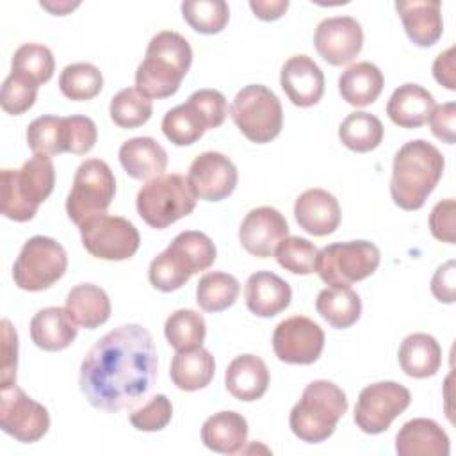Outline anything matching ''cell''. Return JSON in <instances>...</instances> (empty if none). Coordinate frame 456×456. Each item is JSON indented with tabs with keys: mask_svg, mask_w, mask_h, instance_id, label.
Wrapping results in <instances>:
<instances>
[{
	"mask_svg": "<svg viewBox=\"0 0 456 456\" xmlns=\"http://www.w3.org/2000/svg\"><path fill=\"white\" fill-rule=\"evenodd\" d=\"M273 349L285 363L310 365L324 349V331L310 317L292 315L274 328Z\"/></svg>",
	"mask_w": 456,
	"mask_h": 456,
	"instance_id": "cell-15",
	"label": "cell"
},
{
	"mask_svg": "<svg viewBox=\"0 0 456 456\" xmlns=\"http://www.w3.org/2000/svg\"><path fill=\"white\" fill-rule=\"evenodd\" d=\"M246 306L258 317H274L283 312L292 299L290 285L271 271L253 273L244 287Z\"/></svg>",
	"mask_w": 456,
	"mask_h": 456,
	"instance_id": "cell-21",
	"label": "cell"
},
{
	"mask_svg": "<svg viewBox=\"0 0 456 456\" xmlns=\"http://www.w3.org/2000/svg\"><path fill=\"white\" fill-rule=\"evenodd\" d=\"M294 217L306 233L324 237L340 224V205L337 198L324 189H308L294 203Z\"/></svg>",
	"mask_w": 456,
	"mask_h": 456,
	"instance_id": "cell-20",
	"label": "cell"
},
{
	"mask_svg": "<svg viewBox=\"0 0 456 456\" xmlns=\"http://www.w3.org/2000/svg\"><path fill=\"white\" fill-rule=\"evenodd\" d=\"M64 118L39 116L27 126V144L34 153L57 155L62 151Z\"/></svg>",
	"mask_w": 456,
	"mask_h": 456,
	"instance_id": "cell-43",
	"label": "cell"
},
{
	"mask_svg": "<svg viewBox=\"0 0 456 456\" xmlns=\"http://www.w3.org/2000/svg\"><path fill=\"white\" fill-rule=\"evenodd\" d=\"M191 62L192 48L189 41L178 32L162 30L150 39L144 59L137 66L135 89L150 100L173 96L180 89Z\"/></svg>",
	"mask_w": 456,
	"mask_h": 456,
	"instance_id": "cell-3",
	"label": "cell"
},
{
	"mask_svg": "<svg viewBox=\"0 0 456 456\" xmlns=\"http://www.w3.org/2000/svg\"><path fill=\"white\" fill-rule=\"evenodd\" d=\"M0 428L18 442L34 444L50 428L48 410L20 387L0 388Z\"/></svg>",
	"mask_w": 456,
	"mask_h": 456,
	"instance_id": "cell-14",
	"label": "cell"
},
{
	"mask_svg": "<svg viewBox=\"0 0 456 456\" xmlns=\"http://www.w3.org/2000/svg\"><path fill=\"white\" fill-rule=\"evenodd\" d=\"M431 292L440 303H454V260L436 269L431 280Z\"/></svg>",
	"mask_w": 456,
	"mask_h": 456,
	"instance_id": "cell-51",
	"label": "cell"
},
{
	"mask_svg": "<svg viewBox=\"0 0 456 456\" xmlns=\"http://www.w3.org/2000/svg\"><path fill=\"white\" fill-rule=\"evenodd\" d=\"M429 230L435 239L454 244V200L438 201L429 216Z\"/></svg>",
	"mask_w": 456,
	"mask_h": 456,
	"instance_id": "cell-49",
	"label": "cell"
},
{
	"mask_svg": "<svg viewBox=\"0 0 456 456\" xmlns=\"http://www.w3.org/2000/svg\"><path fill=\"white\" fill-rule=\"evenodd\" d=\"M406 36L420 48L433 46L444 32L442 4L436 0L395 2Z\"/></svg>",
	"mask_w": 456,
	"mask_h": 456,
	"instance_id": "cell-23",
	"label": "cell"
},
{
	"mask_svg": "<svg viewBox=\"0 0 456 456\" xmlns=\"http://www.w3.org/2000/svg\"><path fill=\"white\" fill-rule=\"evenodd\" d=\"M189 185L196 198L205 201H221L237 187L235 164L219 151H203L189 166Z\"/></svg>",
	"mask_w": 456,
	"mask_h": 456,
	"instance_id": "cell-16",
	"label": "cell"
},
{
	"mask_svg": "<svg viewBox=\"0 0 456 456\" xmlns=\"http://www.w3.org/2000/svg\"><path fill=\"white\" fill-rule=\"evenodd\" d=\"M226 390L239 401H256L269 387V369L265 362L255 354L235 356L224 374Z\"/></svg>",
	"mask_w": 456,
	"mask_h": 456,
	"instance_id": "cell-25",
	"label": "cell"
},
{
	"mask_svg": "<svg viewBox=\"0 0 456 456\" xmlns=\"http://www.w3.org/2000/svg\"><path fill=\"white\" fill-rule=\"evenodd\" d=\"M182 16L200 34H219L230 20V7L224 0L183 2Z\"/></svg>",
	"mask_w": 456,
	"mask_h": 456,
	"instance_id": "cell-41",
	"label": "cell"
},
{
	"mask_svg": "<svg viewBox=\"0 0 456 456\" xmlns=\"http://www.w3.org/2000/svg\"><path fill=\"white\" fill-rule=\"evenodd\" d=\"M411 403L406 387L395 381H378L367 385L354 406V424L367 435H379L390 428Z\"/></svg>",
	"mask_w": 456,
	"mask_h": 456,
	"instance_id": "cell-13",
	"label": "cell"
},
{
	"mask_svg": "<svg viewBox=\"0 0 456 456\" xmlns=\"http://www.w3.org/2000/svg\"><path fill=\"white\" fill-rule=\"evenodd\" d=\"M248 420L232 410L210 415L201 426V442L214 452L235 454L248 442Z\"/></svg>",
	"mask_w": 456,
	"mask_h": 456,
	"instance_id": "cell-27",
	"label": "cell"
},
{
	"mask_svg": "<svg viewBox=\"0 0 456 456\" xmlns=\"http://www.w3.org/2000/svg\"><path fill=\"white\" fill-rule=\"evenodd\" d=\"M116 194V178L105 160L86 159L75 171L73 185L66 200L68 217L75 224L105 214Z\"/></svg>",
	"mask_w": 456,
	"mask_h": 456,
	"instance_id": "cell-11",
	"label": "cell"
},
{
	"mask_svg": "<svg viewBox=\"0 0 456 456\" xmlns=\"http://www.w3.org/2000/svg\"><path fill=\"white\" fill-rule=\"evenodd\" d=\"M207 126L200 114L185 102L173 107L162 118V132L175 146H189L200 141Z\"/></svg>",
	"mask_w": 456,
	"mask_h": 456,
	"instance_id": "cell-40",
	"label": "cell"
},
{
	"mask_svg": "<svg viewBox=\"0 0 456 456\" xmlns=\"http://www.w3.org/2000/svg\"><path fill=\"white\" fill-rule=\"evenodd\" d=\"M55 167L50 155L34 153L20 169H2V214L7 219L30 221L52 194Z\"/></svg>",
	"mask_w": 456,
	"mask_h": 456,
	"instance_id": "cell-5",
	"label": "cell"
},
{
	"mask_svg": "<svg viewBox=\"0 0 456 456\" xmlns=\"http://www.w3.org/2000/svg\"><path fill=\"white\" fill-rule=\"evenodd\" d=\"M82 246L96 258L119 262L135 255L141 244L137 228L125 217L98 214L78 224Z\"/></svg>",
	"mask_w": 456,
	"mask_h": 456,
	"instance_id": "cell-12",
	"label": "cell"
},
{
	"mask_svg": "<svg viewBox=\"0 0 456 456\" xmlns=\"http://www.w3.org/2000/svg\"><path fill=\"white\" fill-rule=\"evenodd\" d=\"M381 262V253L369 240L333 242L317 253L315 273L330 287H349L370 276Z\"/></svg>",
	"mask_w": 456,
	"mask_h": 456,
	"instance_id": "cell-9",
	"label": "cell"
},
{
	"mask_svg": "<svg viewBox=\"0 0 456 456\" xmlns=\"http://www.w3.org/2000/svg\"><path fill=\"white\" fill-rule=\"evenodd\" d=\"M399 365L410 378L435 376L442 365V347L428 333H411L399 346Z\"/></svg>",
	"mask_w": 456,
	"mask_h": 456,
	"instance_id": "cell-31",
	"label": "cell"
},
{
	"mask_svg": "<svg viewBox=\"0 0 456 456\" xmlns=\"http://www.w3.org/2000/svg\"><path fill=\"white\" fill-rule=\"evenodd\" d=\"M433 77L444 87H447L451 91L456 89V82H454V46L447 48L445 52H442L435 59V62H433Z\"/></svg>",
	"mask_w": 456,
	"mask_h": 456,
	"instance_id": "cell-52",
	"label": "cell"
},
{
	"mask_svg": "<svg viewBox=\"0 0 456 456\" xmlns=\"http://www.w3.org/2000/svg\"><path fill=\"white\" fill-rule=\"evenodd\" d=\"M53 69L55 61L52 50L39 43H25L18 46L11 59V71L25 77L37 87L52 78Z\"/></svg>",
	"mask_w": 456,
	"mask_h": 456,
	"instance_id": "cell-37",
	"label": "cell"
},
{
	"mask_svg": "<svg viewBox=\"0 0 456 456\" xmlns=\"http://www.w3.org/2000/svg\"><path fill=\"white\" fill-rule=\"evenodd\" d=\"M317 314L333 328L346 330L362 315V299L351 287H326L315 299Z\"/></svg>",
	"mask_w": 456,
	"mask_h": 456,
	"instance_id": "cell-33",
	"label": "cell"
},
{
	"mask_svg": "<svg viewBox=\"0 0 456 456\" xmlns=\"http://www.w3.org/2000/svg\"><path fill=\"white\" fill-rule=\"evenodd\" d=\"M383 86L381 69L369 61L351 64L338 77V93L353 107H365L376 102Z\"/></svg>",
	"mask_w": 456,
	"mask_h": 456,
	"instance_id": "cell-29",
	"label": "cell"
},
{
	"mask_svg": "<svg viewBox=\"0 0 456 456\" xmlns=\"http://www.w3.org/2000/svg\"><path fill=\"white\" fill-rule=\"evenodd\" d=\"M346 411L344 390L328 379H315L305 387L301 399L292 406L289 426L299 440L319 444L335 433Z\"/></svg>",
	"mask_w": 456,
	"mask_h": 456,
	"instance_id": "cell-6",
	"label": "cell"
},
{
	"mask_svg": "<svg viewBox=\"0 0 456 456\" xmlns=\"http://www.w3.org/2000/svg\"><path fill=\"white\" fill-rule=\"evenodd\" d=\"M37 98V86L18 73H9L2 84L0 105L7 114L20 116L27 112Z\"/></svg>",
	"mask_w": 456,
	"mask_h": 456,
	"instance_id": "cell-44",
	"label": "cell"
},
{
	"mask_svg": "<svg viewBox=\"0 0 456 456\" xmlns=\"http://www.w3.org/2000/svg\"><path fill=\"white\" fill-rule=\"evenodd\" d=\"M171 401L164 394H155L142 406L132 410L128 419L137 431H160L171 422Z\"/></svg>",
	"mask_w": 456,
	"mask_h": 456,
	"instance_id": "cell-46",
	"label": "cell"
},
{
	"mask_svg": "<svg viewBox=\"0 0 456 456\" xmlns=\"http://www.w3.org/2000/svg\"><path fill=\"white\" fill-rule=\"evenodd\" d=\"M444 155L424 139L403 144L394 155L390 196L403 210H419L442 178Z\"/></svg>",
	"mask_w": 456,
	"mask_h": 456,
	"instance_id": "cell-2",
	"label": "cell"
},
{
	"mask_svg": "<svg viewBox=\"0 0 456 456\" xmlns=\"http://www.w3.org/2000/svg\"><path fill=\"white\" fill-rule=\"evenodd\" d=\"M249 7L253 14L264 21L278 20L289 9V0H251Z\"/></svg>",
	"mask_w": 456,
	"mask_h": 456,
	"instance_id": "cell-53",
	"label": "cell"
},
{
	"mask_svg": "<svg viewBox=\"0 0 456 456\" xmlns=\"http://www.w3.org/2000/svg\"><path fill=\"white\" fill-rule=\"evenodd\" d=\"M64 308L77 326L94 330L110 317V299L107 292L93 283L75 285L66 297Z\"/></svg>",
	"mask_w": 456,
	"mask_h": 456,
	"instance_id": "cell-30",
	"label": "cell"
},
{
	"mask_svg": "<svg viewBox=\"0 0 456 456\" xmlns=\"http://www.w3.org/2000/svg\"><path fill=\"white\" fill-rule=\"evenodd\" d=\"M280 84L287 98L297 107H312L324 94V75L317 62L305 53L292 55L285 61Z\"/></svg>",
	"mask_w": 456,
	"mask_h": 456,
	"instance_id": "cell-19",
	"label": "cell"
},
{
	"mask_svg": "<svg viewBox=\"0 0 456 456\" xmlns=\"http://www.w3.org/2000/svg\"><path fill=\"white\" fill-rule=\"evenodd\" d=\"M18 367V333L9 319L2 321V362H0V388L16 385Z\"/></svg>",
	"mask_w": 456,
	"mask_h": 456,
	"instance_id": "cell-48",
	"label": "cell"
},
{
	"mask_svg": "<svg viewBox=\"0 0 456 456\" xmlns=\"http://www.w3.org/2000/svg\"><path fill=\"white\" fill-rule=\"evenodd\" d=\"M319 249L305 237L287 235L274 249L276 262L294 274L315 273V260Z\"/></svg>",
	"mask_w": 456,
	"mask_h": 456,
	"instance_id": "cell-42",
	"label": "cell"
},
{
	"mask_svg": "<svg viewBox=\"0 0 456 456\" xmlns=\"http://www.w3.org/2000/svg\"><path fill=\"white\" fill-rule=\"evenodd\" d=\"M98 139L96 125L87 116H68L64 118L62 128V151L73 155H86L93 150Z\"/></svg>",
	"mask_w": 456,
	"mask_h": 456,
	"instance_id": "cell-45",
	"label": "cell"
},
{
	"mask_svg": "<svg viewBox=\"0 0 456 456\" xmlns=\"http://www.w3.org/2000/svg\"><path fill=\"white\" fill-rule=\"evenodd\" d=\"M428 121H429L431 132L436 139H440L447 144H454V121H456L454 102L435 105Z\"/></svg>",
	"mask_w": 456,
	"mask_h": 456,
	"instance_id": "cell-50",
	"label": "cell"
},
{
	"mask_svg": "<svg viewBox=\"0 0 456 456\" xmlns=\"http://www.w3.org/2000/svg\"><path fill=\"white\" fill-rule=\"evenodd\" d=\"M189 180L180 173H166L148 180L137 192L135 207L141 219L157 230L167 228L196 208Z\"/></svg>",
	"mask_w": 456,
	"mask_h": 456,
	"instance_id": "cell-7",
	"label": "cell"
},
{
	"mask_svg": "<svg viewBox=\"0 0 456 456\" xmlns=\"http://www.w3.org/2000/svg\"><path fill=\"white\" fill-rule=\"evenodd\" d=\"M68 269V255L52 237L34 235L20 249L12 265V280L18 289L37 292L50 289Z\"/></svg>",
	"mask_w": 456,
	"mask_h": 456,
	"instance_id": "cell-10",
	"label": "cell"
},
{
	"mask_svg": "<svg viewBox=\"0 0 456 456\" xmlns=\"http://www.w3.org/2000/svg\"><path fill=\"white\" fill-rule=\"evenodd\" d=\"M157 369L151 333L141 324H121L87 351L78 387L91 406L114 413L134 406L151 390Z\"/></svg>",
	"mask_w": 456,
	"mask_h": 456,
	"instance_id": "cell-1",
	"label": "cell"
},
{
	"mask_svg": "<svg viewBox=\"0 0 456 456\" xmlns=\"http://www.w3.org/2000/svg\"><path fill=\"white\" fill-rule=\"evenodd\" d=\"M164 335L173 349L189 351V349L201 347L207 335V324L200 312L180 308V310H175L166 319Z\"/></svg>",
	"mask_w": 456,
	"mask_h": 456,
	"instance_id": "cell-36",
	"label": "cell"
},
{
	"mask_svg": "<svg viewBox=\"0 0 456 456\" xmlns=\"http://www.w3.org/2000/svg\"><path fill=\"white\" fill-rule=\"evenodd\" d=\"M103 87L102 71L91 62L68 64L59 75L61 93L73 102L93 100Z\"/></svg>",
	"mask_w": 456,
	"mask_h": 456,
	"instance_id": "cell-38",
	"label": "cell"
},
{
	"mask_svg": "<svg viewBox=\"0 0 456 456\" xmlns=\"http://www.w3.org/2000/svg\"><path fill=\"white\" fill-rule=\"evenodd\" d=\"M240 292V283L235 276L221 271L207 273L196 285V303L205 312H223L230 308Z\"/></svg>",
	"mask_w": 456,
	"mask_h": 456,
	"instance_id": "cell-35",
	"label": "cell"
},
{
	"mask_svg": "<svg viewBox=\"0 0 456 456\" xmlns=\"http://www.w3.org/2000/svg\"><path fill=\"white\" fill-rule=\"evenodd\" d=\"M153 112V103L135 87H125L112 96L109 114L119 128H137L144 125Z\"/></svg>",
	"mask_w": 456,
	"mask_h": 456,
	"instance_id": "cell-39",
	"label": "cell"
},
{
	"mask_svg": "<svg viewBox=\"0 0 456 456\" xmlns=\"http://www.w3.org/2000/svg\"><path fill=\"white\" fill-rule=\"evenodd\" d=\"M383 123L370 112L354 110L338 126L342 144L356 153H367L383 141Z\"/></svg>",
	"mask_w": 456,
	"mask_h": 456,
	"instance_id": "cell-34",
	"label": "cell"
},
{
	"mask_svg": "<svg viewBox=\"0 0 456 456\" xmlns=\"http://www.w3.org/2000/svg\"><path fill=\"white\" fill-rule=\"evenodd\" d=\"M214 372H216L214 356L205 347L176 351L169 369V376L175 387L185 392L205 388L212 381Z\"/></svg>",
	"mask_w": 456,
	"mask_h": 456,
	"instance_id": "cell-32",
	"label": "cell"
},
{
	"mask_svg": "<svg viewBox=\"0 0 456 456\" xmlns=\"http://www.w3.org/2000/svg\"><path fill=\"white\" fill-rule=\"evenodd\" d=\"M435 109L433 94L419 84L399 86L387 103V114L401 128H419Z\"/></svg>",
	"mask_w": 456,
	"mask_h": 456,
	"instance_id": "cell-26",
	"label": "cell"
},
{
	"mask_svg": "<svg viewBox=\"0 0 456 456\" xmlns=\"http://www.w3.org/2000/svg\"><path fill=\"white\" fill-rule=\"evenodd\" d=\"M187 103L200 114L207 130L221 126L228 116L226 98L216 89H198L187 98Z\"/></svg>",
	"mask_w": 456,
	"mask_h": 456,
	"instance_id": "cell-47",
	"label": "cell"
},
{
	"mask_svg": "<svg viewBox=\"0 0 456 456\" xmlns=\"http://www.w3.org/2000/svg\"><path fill=\"white\" fill-rule=\"evenodd\" d=\"M449 451L447 433L431 419H411L395 435L399 456H447Z\"/></svg>",
	"mask_w": 456,
	"mask_h": 456,
	"instance_id": "cell-22",
	"label": "cell"
},
{
	"mask_svg": "<svg viewBox=\"0 0 456 456\" xmlns=\"http://www.w3.org/2000/svg\"><path fill=\"white\" fill-rule=\"evenodd\" d=\"M289 235L283 214L273 207H256L246 214L239 228L242 248L258 258L274 255L276 246Z\"/></svg>",
	"mask_w": 456,
	"mask_h": 456,
	"instance_id": "cell-18",
	"label": "cell"
},
{
	"mask_svg": "<svg viewBox=\"0 0 456 456\" xmlns=\"http://www.w3.org/2000/svg\"><path fill=\"white\" fill-rule=\"evenodd\" d=\"M119 162L128 176L150 180L164 175L167 153L153 137H134L121 144Z\"/></svg>",
	"mask_w": 456,
	"mask_h": 456,
	"instance_id": "cell-28",
	"label": "cell"
},
{
	"mask_svg": "<svg viewBox=\"0 0 456 456\" xmlns=\"http://www.w3.org/2000/svg\"><path fill=\"white\" fill-rule=\"evenodd\" d=\"M78 4H69V2H57V4H52V2H41V7H45L46 11H50L52 14L55 16H64L68 11L75 9Z\"/></svg>",
	"mask_w": 456,
	"mask_h": 456,
	"instance_id": "cell-54",
	"label": "cell"
},
{
	"mask_svg": "<svg viewBox=\"0 0 456 456\" xmlns=\"http://www.w3.org/2000/svg\"><path fill=\"white\" fill-rule=\"evenodd\" d=\"M217 256L208 235L198 230L180 232L171 244L159 253L148 269L150 283L162 292L182 289L192 274L207 271Z\"/></svg>",
	"mask_w": 456,
	"mask_h": 456,
	"instance_id": "cell-4",
	"label": "cell"
},
{
	"mask_svg": "<svg viewBox=\"0 0 456 456\" xmlns=\"http://www.w3.org/2000/svg\"><path fill=\"white\" fill-rule=\"evenodd\" d=\"M230 116L240 134L256 144L271 142L283 126V109L278 96L262 84L244 86L230 105Z\"/></svg>",
	"mask_w": 456,
	"mask_h": 456,
	"instance_id": "cell-8",
	"label": "cell"
},
{
	"mask_svg": "<svg viewBox=\"0 0 456 456\" xmlns=\"http://www.w3.org/2000/svg\"><path fill=\"white\" fill-rule=\"evenodd\" d=\"M317 53L331 66L351 62L362 50L363 30L351 16L324 18L314 34Z\"/></svg>",
	"mask_w": 456,
	"mask_h": 456,
	"instance_id": "cell-17",
	"label": "cell"
},
{
	"mask_svg": "<svg viewBox=\"0 0 456 456\" xmlns=\"http://www.w3.org/2000/svg\"><path fill=\"white\" fill-rule=\"evenodd\" d=\"M78 328L66 308H41L30 319V338L43 351H62L73 344Z\"/></svg>",
	"mask_w": 456,
	"mask_h": 456,
	"instance_id": "cell-24",
	"label": "cell"
}]
</instances>
